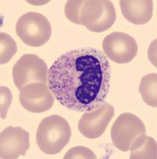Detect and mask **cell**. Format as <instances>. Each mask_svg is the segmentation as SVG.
Returning a JSON list of instances; mask_svg holds the SVG:
<instances>
[{
	"label": "cell",
	"instance_id": "3",
	"mask_svg": "<svg viewBox=\"0 0 157 159\" xmlns=\"http://www.w3.org/2000/svg\"><path fill=\"white\" fill-rule=\"evenodd\" d=\"M72 137L68 122L58 115L42 119L37 130L36 141L38 147L46 154H59Z\"/></svg>",
	"mask_w": 157,
	"mask_h": 159
},
{
	"label": "cell",
	"instance_id": "8",
	"mask_svg": "<svg viewBox=\"0 0 157 159\" xmlns=\"http://www.w3.org/2000/svg\"><path fill=\"white\" fill-rule=\"evenodd\" d=\"M114 116V108L107 102L99 107L86 111L78 123V128L84 137L90 139L101 137Z\"/></svg>",
	"mask_w": 157,
	"mask_h": 159
},
{
	"label": "cell",
	"instance_id": "7",
	"mask_svg": "<svg viewBox=\"0 0 157 159\" xmlns=\"http://www.w3.org/2000/svg\"><path fill=\"white\" fill-rule=\"evenodd\" d=\"M105 55L117 64L129 63L138 51L136 40L122 32H114L107 35L102 42Z\"/></svg>",
	"mask_w": 157,
	"mask_h": 159
},
{
	"label": "cell",
	"instance_id": "12",
	"mask_svg": "<svg viewBox=\"0 0 157 159\" xmlns=\"http://www.w3.org/2000/svg\"><path fill=\"white\" fill-rule=\"evenodd\" d=\"M130 158H156V142L152 138L141 134L130 147Z\"/></svg>",
	"mask_w": 157,
	"mask_h": 159
},
{
	"label": "cell",
	"instance_id": "13",
	"mask_svg": "<svg viewBox=\"0 0 157 159\" xmlns=\"http://www.w3.org/2000/svg\"><path fill=\"white\" fill-rule=\"evenodd\" d=\"M157 75L149 73L142 77L140 83L139 92L143 100L146 104L152 107H157Z\"/></svg>",
	"mask_w": 157,
	"mask_h": 159
},
{
	"label": "cell",
	"instance_id": "14",
	"mask_svg": "<svg viewBox=\"0 0 157 159\" xmlns=\"http://www.w3.org/2000/svg\"><path fill=\"white\" fill-rule=\"evenodd\" d=\"M0 44H1L0 64L4 65L9 62L17 52V44L10 35L2 32L0 34Z\"/></svg>",
	"mask_w": 157,
	"mask_h": 159
},
{
	"label": "cell",
	"instance_id": "9",
	"mask_svg": "<svg viewBox=\"0 0 157 159\" xmlns=\"http://www.w3.org/2000/svg\"><path fill=\"white\" fill-rule=\"evenodd\" d=\"M19 100L28 111L42 113L52 108L55 97L46 84L32 83L20 91Z\"/></svg>",
	"mask_w": 157,
	"mask_h": 159
},
{
	"label": "cell",
	"instance_id": "6",
	"mask_svg": "<svg viewBox=\"0 0 157 159\" xmlns=\"http://www.w3.org/2000/svg\"><path fill=\"white\" fill-rule=\"evenodd\" d=\"M145 133V124L140 118L131 113H123L113 124L110 135L116 148L127 152L136 139Z\"/></svg>",
	"mask_w": 157,
	"mask_h": 159
},
{
	"label": "cell",
	"instance_id": "10",
	"mask_svg": "<svg viewBox=\"0 0 157 159\" xmlns=\"http://www.w3.org/2000/svg\"><path fill=\"white\" fill-rule=\"evenodd\" d=\"M29 133L21 127H8L0 134V158L16 159L29 149Z\"/></svg>",
	"mask_w": 157,
	"mask_h": 159
},
{
	"label": "cell",
	"instance_id": "5",
	"mask_svg": "<svg viewBox=\"0 0 157 159\" xmlns=\"http://www.w3.org/2000/svg\"><path fill=\"white\" fill-rule=\"evenodd\" d=\"M13 79L19 91L32 83H48L49 69L43 59L35 54H25L13 68Z\"/></svg>",
	"mask_w": 157,
	"mask_h": 159
},
{
	"label": "cell",
	"instance_id": "15",
	"mask_svg": "<svg viewBox=\"0 0 157 159\" xmlns=\"http://www.w3.org/2000/svg\"><path fill=\"white\" fill-rule=\"evenodd\" d=\"M64 159H74V158H90L95 159L97 158L94 152L90 150L87 147H75L73 148L70 149L67 154L63 157Z\"/></svg>",
	"mask_w": 157,
	"mask_h": 159
},
{
	"label": "cell",
	"instance_id": "2",
	"mask_svg": "<svg viewBox=\"0 0 157 159\" xmlns=\"http://www.w3.org/2000/svg\"><path fill=\"white\" fill-rule=\"evenodd\" d=\"M64 13L71 22L94 33L108 30L116 21L115 8L109 0H70L65 5Z\"/></svg>",
	"mask_w": 157,
	"mask_h": 159
},
{
	"label": "cell",
	"instance_id": "4",
	"mask_svg": "<svg viewBox=\"0 0 157 159\" xmlns=\"http://www.w3.org/2000/svg\"><path fill=\"white\" fill-rule=\"evenodd\" d=\"M16 33L25 45L40 47L50 39L52 26L48 18L37 12H28L18 20Z\"/></svg>",
	"mask_w": 157,
	"mask_h": 159
},
{
	"label": "cell",
	"instance_id": "1",
	"mask_svg": "<svg viewBox=\"0 0 157 159\" xmlns=\"http://www.w3.org/2000/svg\"><path fill=\"white\" fill-rule=\"evenodd\" d=\"M111 65L101 50L82 48L65 52L49 69L48 85L55 99L69 110L95 109L108 96Z\"/></svg>",
	"mask_w": 157,
	"mask_h": 159
},
{
	"label": "cell",
	"instance_id": "16",
	"mask_svg": "<svg viewBox=\"0 0 157 159\" xmlns=\"http://www.w3.org/2000/svg\"><path fill=\"white\" fill-rule=\"evenodd\" d=\"M12 102V94L8 88L1 86V118L5 119Z\"/></svg>",
	"mask_w": 157,
	"mask_h": 159
},
{
	"label": "cell",
	"instance_id": "11",
	"mask_svg": "<svg viewBox=\"0 0 157 159\" xmlns=\"http://www.w3.org/2000/svg\"><path fill=\"white\" fill-rule=\"evenodd\" d=\"M120 7L123 16L135 25H144L149 22L153 14L152 0H121Z\"/></svg>",
	"mask_w": 157,
	"mask_h": 159
}]
</instances>
